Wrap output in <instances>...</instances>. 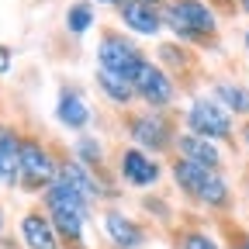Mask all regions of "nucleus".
<instances>
[{"label":"nucleus","mask_w":249,"mask_h":249,"mask_svg":"<svg viewBox=\"0 0 249 249\" xmlns=\"http://www.w3.org/2000/svg\"><path fill=\"white\" fill-rule=\"evenodd\" d=\"M166 180L173 183V191L194 211H204L211 218H232L235 187L229 180V170H204L197 163L180 160V156H170L166 160Z\"/></svg>","instance_id":"1"},{"label":"nucleus","mask_w":249,"mask_h":249,"mask_svg":"<svg viewBox=\"0 0 249 249\" xmlns=\"http://www.w3.org/2000/svg\"><path fill=\"white\" fill-rule=\"evenodd\" d=\"M114 128L121 135V142H128L149 156H160V160H170L177 139L183 132L180 124V111H152V107H132L121 111Z\"/></svg>","instance_id":"2"},{"label":"nucleus","mask_w":249,"mask_h":249,"mask_svg":"<svg viewBox=\"0 0 249 249\" xmlns=\"http://www.w3.org/2000/svg\"><path fill=\"white\" fill-rule=\"evenodd\" d=\"M163 24L173 42H183L197 49L201 55L222 52V18L211 11L208 0H166L163 4Z\"/></svg>","instance_id":"3"},{"label":"nucleus","mask_w":249,"mask_h":249,"mask_svg":"<svg viewBox=\"0 0 249 249\" xmlns=\"http://www.w3.org/2000/svg\"><path fill=\"white\" fill-rule=\"evenodd\" d=\"M59 173V142L45 139L38 128H21V156H18V191L42 197Z\"/></svg>","instance_id":"4"},{"label":"nucleus","mask_w":249,"mask_h":249,"mask_svg":"<svg viewBox=\"0 0 249 249\" xmlns=\"http://www.w3.org/2000/svg\"><path fill=\"white\" fill-rule=\"evenodd\" d=\"M180 124H183V132L201 135L208 142H218L222 149H239V121L211 93L187 97V107H180Z\"/></svg>","instance_id":"5"},{"label":"nucleus","mask_w":249,"mask_h":249,"mask_svg":"<svg viewBox=\"0 0 249 249\" xmlns=\"http://www.w3.org/2000/svg\"><path fill=\"white\" fill-rule=\"evenodd\" d=\"M149 59L152 55L142 49V42L132 38V35H124L118 24H104L101 28L97 45H93V62H97V70L124 76V80H135L139 70L145 66Z\"/></svg>","instance_id":"6"},{"label":"nucleus","mask_w":249,"mask_h":249,"mask_svg":"<svg viewBox=\"0 0 249 249\" xmlns=\"http://www.w3.org/2000/svg\"><path fill=\"white\" fill-rule=\"evenodd\" d=\"M152 62L180 87V93H187V97L201 93V83L211 80L208 70H204V55L197 49H191V45H183V42H173V38H160V42H156Z\"/></svg>","instance_id":"7"},{"label":"nucleus","mask_w":249,"mask_h":249,"mask_svg":"<svg viewBox=\"0 0 249 249\" xmlns=\"http://www.w3.org/2000/svg\"><path fill=\"white\" fill-rule=\"evenodd\" d=\"M111 166H114V177L121 180L124 191H139V194H149V191H160V183L166 180V160L160 156H149L128 142H118L114 152H111Z\"/></svg>","instance_id":"8"},{"label":"nucleus","mask_w":249,"mask_h":249,"mask_svg":"<svg viewBox=\"0 0 249 249\" xmlns=\"http://www.w3.org/2000/svg\"><path fill=\"white\" fill-rule=\"evenodd\" d=\"M52 118H55L59 128H66V132H73V135L93 132V124H97V111H93L87 90H83L76 80H62V83L55 87Z\"/></svg>","instance_id":"9"},{"label":"nucleus","mask_w":249,"mask_h":249,"mask_svg":"<svg viewBox=\"0 0 249 249\" xmlns=\"http://www.w3.org/2000/svg\"><path fill=\"white\" fill-rule=\"evenodd\" d=\"M97 218H101V235L111 249H145L152 239V225L145 218L124 211L121 204H107Z\"/></svg>","instance_id":"10"},{"label":"nucleus","mask_w":249,"mask_h":249,"mask_svg":"<svg viewBox=\"0 0 249 249\" xmlns=\"http://www.w3.org/2000/svg\"><path fill=\"white\" fill-rule=\"evenodd\" d=\"M135 87V97H139V107H152V111H177L180 107V87L156 66V62L149 59L145 66L139 70V76L132 80Z\"/></svg>","instance_id":"11"},{"label":"nucleus","mask_w":249,"mask_h":249,"mask_svg":"<svg viewBox=\"0 0 249 249\" xmlns=\"http://www.w3.org/2000/svg\"><path fill=\"white\" fill-rule=\"evenodd\" d=\"M114 21H118V28L124 31V35H132V38H156V42H160V35L166 31V24H163V7L128 4V0L114 11Z\"/></svg>","instance_id":"12"},{"label":"nucleus","mask_w":249,"mask_h":249,"mask_svg":"<svg viewBox=\"0 0 249 249\" xmlns=\"http://www.w3.org/2000/svg\"><path fill=\"white\" fill-rule=\"evenodd\" d=\"M18 239L24 249H62L55 229H52V218L42 204H31L24 214H21V222H18Z\"/></svg>","instance_id":"13"},{"label":"nucleus","mask_w":249,"mask_h":249,"mask_svg":"<svg viewBox=\"0 0 249 249\" xmlns=\"http://www.w3.org/2000/svg\"><path fill=\"white\" fill-rule=\"evenodd\" d=\"M173 156H180V160H187V163H197V166H204V170H229L225 149L218 145V142L201 139V135H191V132H180Z\"/></svg>","instance_id":"14"},{"label":"nucleus","mask_w":249,"mask_h":249,"mask_svg":"<svg viewBox=\"0 0 249 249\" xmlns=\"http://www.w3.org/2000/svg\"><path fill=\"white\" fill-rule=\"evenodd\" d=\"M93 93L111 107V111H132V107H139V97H135V87H132V80H124V76H114V73H104V70H97L93 66Z\"/></svg>","instance_id":"15"},{"label":"nucleus","mask_w":249,"mask_h":249,"mask_svg":"<svg viewBox=\"0 0 249 249\" xmlns=\"http://www.w3.org/2000/svg\"><path fill=\"white\" fill-rule=\"evenodd\" d=\"M208 93L222 104L235 121H249V83L232 80V76H211Z\"/></svg>","instance_id":"16"},{"label":"nucleus","mask_w":249,"mask_h":249,"mask_svg":"<svg viewBox=\"0 0 249 249\" xmlns=\"http://www.w3.org/2000/svg\"><path fill=\"white\" fill-rule=\"evenodd\" d=\"M18 156H21V128L0 118V187H18Z\"/></svg>","instance_id":"17"},{"label":"nucleus","mask_w":249,"mask_h":249,"mask_svg":"<svg viewBox=\"0 0 249 249\" xmlns=\"http://www.w3.org/2000/svg\"><path fill=\"white\" fill-rule=\"evenodd\" d=\"M170 242H173V249H225L201 222H194V218H180L170 229Z\"/></svg>","instance_id":"18"},{"label":"nucleus","mask_w":249,"mask_h":249,"mask_svg":"<svg viewBox=\"0 0 249 249\" xmlns=\"http://www.w3.org/2000/svg\"><path fill=\"white\" fill-rule=\"evenodd\" d=\"M93 24H97V7L90 0H70L66 11H62V31L70 38H83L93 31Z\"/></svg>","instance_id":"19"},{"label":"nucleus","mask_w":249,"mask_h":249,"mask_svg":"<svg viewBox=\"0 0 249 249\" xmlns=\"http://www.w3.org/2000/svg\"><path fill=\"white\" fill-rule=\"evenodd\" d=\"M139 218H145L149 225H163V229H173L177 225V208L166 194L160 191H149L139 197Z\"/></svg>","instance_id":"20"},{"label":"nucleus","mask_w":249,"mask_h":249,"mask_svg":"<svg viewBox=\"0 0 249 249\" xmlns=\"http://www.w3.org/2000/svg\"><path fill=\"white\" fill-rule=\"evenodd\" d=\"M218 229H222L225 249H249V229L239 225L235 218H218Z\"/></svg>","instance_id":"21"},{"label":"nucleus","mask_w":249,"mask_h":249,"mask_svg":"<svg viewBox=\"0 0 249 249\" xmlns=\"http://www.w3.org/2000/svg\"><path fill=\"white\" fill-rule=\"evenodd\" d=\"M211 4V11L222 18V21H232V18H239V0H208Z\"/></svg>","instance_id":"22"},{"label":"nucleus","mask_w":249,"mask_h":249,"mask_svg":"<svg viewBox=\"0 0 249 249\" xmlns=\"http://www.w3.org/2000/svg\"><path fill=\"white\" fill-rule=\"evenodd\" d=\"M11 70H14V45L0 42V80H4Z\"/></svg>","instance_id":"23"},{"label":"nucleus","mask_w":249,"mask_h":249,"mask_svg":"<svg viewBox=\"0 0 249 249\" xmlns=\"http://www.w3.org/2000/svg\"><path fill=\"white\" fill-rule=\"evenodd\" d=\"M239 149H246L249 156V121H239Z\"/></svg>","instance_id":"24"},{"label":"nucleus","mask_w":249,"mask_h":249,"mask_svg":"<svg viewBox=\"0 0 249 249\" xmlns=\"http://www.w3.org/2000/svg\"><path fill=\"white\" fill-rule=\"evenodd\" d=\"M239 187H242V194L249 197V163H242V170H239Z\"/></svg>","instance_id":"25"},{"label":"nucleus","mask_w":249,"mask_h":249,"mask_svg":"<svg viewBox=\"0 0 249 249\" xmlns=\"http://www.w3.org/2000/svg\"><path fill=\"white\" fill-rule=\"evenodd\" d=\"M90 4H93V7H107V11H118V7L124 4V0H90Z\"/></svg>","instance_id":"26"},{"label":"nucleus","mask_w":249,"mask_h":249,"mask_svg":"<svg viewBox=\"0 0 249 249\" xmlns=\"http://www.w3.org/2000/svg\"><path fill=\"white\" fill-rule=\"evenodd\" d=\"M0 235H7V208L0 204Z\"/></svg>","instance_id":"27"},{"label":"nucleus","mask_w":249,"mask_h":249,"mask_svg":"<svg viewBox=\"0 0 249 249\" xmlns=\"http://www.w3.org/2000/svg\"><path fill=\"white\" fill-rule=\"evenodd\" d=\"M128 4H145V7H163L166 0H128Z\"/></svg>","instance_id":"28"},{"label":"nucleus","mask_w":249,"mask_h":249,"mask_svg":"<svg viewBox=\"0 0 249 249\" xmlns=\"http://www.w3.org/2000/svg\"><path fill=\"white\" fill-rule=\"evenodd\" d=\"M239 42H242V52H246V55H249V24H246V28H242V38H239Z\"/></svg>","instance_id":"29"},{"label":"nucleus","mask_w":249,"mask_h":249,"mask_svg":"<svg viewBox=\"0 0 249 249\" xmlns=\"http://www.w3.org/2000/svg\"><path fill=\"white\" fill-rule=\"evenodd\" d=\"M239 14H242L246 24H249V0H239Z\"/></svg>","instance_id":"30"}]
</instances>
